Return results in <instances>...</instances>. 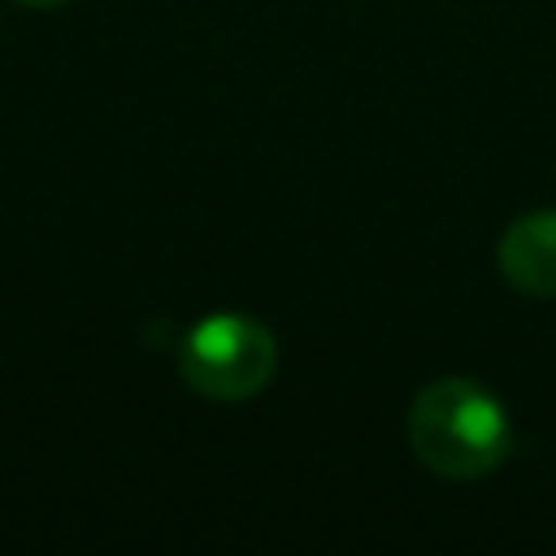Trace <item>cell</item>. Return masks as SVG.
Masks as SVG:
<instances>
[{
    "instance_id": "1",
    "label": "cell",
    "mask_w": 556,
    "mask_h": 556,
    "mask_svg": "<svg viewBox=\"0 0 556 556\" xmlns=\"http://www.w3.org/2000/svg\"><path fill=\"white\" fill-rule=\"evenodd\" d=\"M408 443L443 478H482L508 452V417L473 378H434L413 400Z\"/></svg>"
},
{
    "instance_id": "2",
    "label": "cell",
    "mask_w": 556,
    "mask_h": 556,
    "mask_svg": "<svg viewBox=\"0 0 556 556\" xmlns=\"http://www.w3.org/2000/svg\"><path fill=\"white\" fill-rule=\"evenodd\" d=\"M278 365L274 334L239 313L204 317L178 352V369L191 391L208 400H248L256 395Z\"/></svg>"
},
{
    "instance_id": "4",
    "label": "cell",
    "mask_w": 556,
    "mask_h": 556,
    "mask_svg": "<svg viewBox=\"0 0 556 556\" xmlns=\"http://www.w3.org/2000/svg\"><path fill=\"white\" fill-rule=\"evenodd\" d=\"M17 4H26V9H52V4H65V0H17Z\"/></svg>"
},
{
    "instance_id": "3",
    "label": "cell",
    "mask_w": 556,
    "mask_h": 556,
    "mask_svg": "<svg viewBox=\"0 0 556 556\" xmlns=\"http://www.w3.org/2000/svg\"><path fill=\"white\" fill-rule=\"evenodd\" d=\"M500 269L526 295H556V208L530 213L504 230Z\"/></svg>"
}]
</instances>
